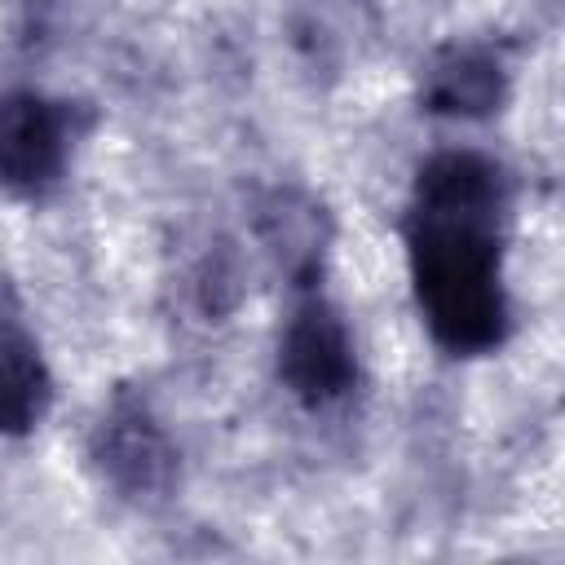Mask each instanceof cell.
<instances>
[{
  "label": "cell",
  "instance_id": "obj_1",
  "mask_svg": "<svg viewBox=\"0 0 565 565\" xmlns=\"http://www.w3.org/2000/svg\"><path fill=\"white\" fill-rule=\"evenodd\" d=\"M499 172L481 154H437L415 185L411 274L433 335L455 353H481L503 335L499 287Z\"/></svg>",
  "mask_w": 565,
  "mask_h": 565
},
{
  "label": "cell",
  "instance_id": "obj_2",
  "mask_svg": "<svg viewBox=\"0 0 565 565\" xmlns=\"http://www.w3.org/2000/svg\"><path fill=\"white\" fill-rule=\"evenodd\" d=\"M282 380L305 402H331L353 384V344L331 305L305 300L282 335Z\"/></svg>",
  "mask_w": 565,
  "mask_h": 565
},
{
  "label": "cell",
  "instance_id": "obj_3",
  "mask_svg": "<svg viewBox=\"0 0 565 565\" xmlns=\"http://www.w3.org/2000/svg\"><path fill=\"white\" fill-rule=\"evenodd\" d=\"M66 128L53 102L13 93L0 102V181L13 190H40L62 172Z\"/></svg>",
  "mask_w": 565,
  "mask_h": 565
},
{
  "label": "cell",
  "instance_id": "obj_4",
  "mask_svg": "<svg viewBox=\"0 0 565 565\" xmlns=\"http://www.w3.org/2000/svg\"><path fill=\"white\" fill-rule=\"evenodd\" d=\"M97 463L124 494H159L172 481V446L141 411H115L97 428Z\"/></svg>",
  "mask_w": 565,
  "mask_h": 565
},
{
  "label": "cell",
  "instance_id": "obj_5",
  "mask_svg": "<svg viewBox=\"0 0 565 565\" xmlns=\"http://www.w3.org/2000/svg\"><path fill=\"white\" fill-rule=\"evenodd\" d=\"M49 402V371L35 340L13 322L0 318V433H22L44 415Z\"/></svg>",
  "mask_w": 565,
  "mask_h": 565
},
{
  "label": "cell",
  "instance_id": "obj_6",
  "mask_svg": "<svg viewBox=\"0 0 565 565\" xmlns=\"http://www.w3.org/2000/svg\"><path fill=\"white\" fill-rule=\"evenodd\" d=\"M503 97L499 62L486 53H450L428 79V106L446 115H486Z\"/></svg>",
  "mask_w": 565,
  "mask_h": 565
}]
</instances>
